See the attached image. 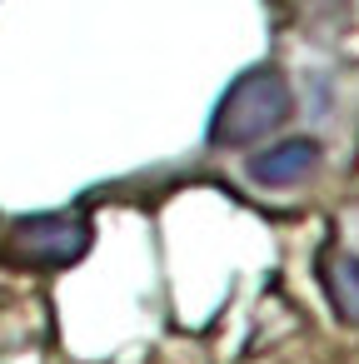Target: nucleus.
I'll return each instance as SVG.
<instances>
[{
    "label": "nucleus",
    "instance_id": "1",
    "mask_svg": "<svg viewBox=\"0 0 359 364\" xmlns=\"http://www.w3.org/2000/svg\"><path fill=\"white\" fill-rule=\"evenodd\" d=\"M294 110V90L289 80L274 70V65H254L245 70L215 105L210 115V145L220 150H240V145H254L264 135H274Z\"/></svg>",
    "mask_w": 359,
    "mask_h": 364
},
{
    "label": "nucleus",
    "instance_id": "2",
    "mask_svg": "<svg viewBox=\"0 0 359 364\" xmlns=\"http://www.w3.org/2000/svg\"><path fill=\"white\" fill-rule=\"evenodd\" d=\"M90 250V225L80 215H26L11 225V259L21 264H75Z\"/></svg>",
    "mask_w": 359,
    "mask_h": 364
},
{
    "label": "nucleus",
    "instance_id": "3",
    "mask_svg": "<svg viewBox=\"0 0 359 364\" xmlns=\"http://www.w3.org/2000/svg\"><path fill=\"white\" fill-rule=\"evenodd\" d=\"M319 170V145L309 135H294V140H279L269 150H259L250 160V180L259 190H289V185H304L309 175Z\"/></svg>",
    "mask_w": 359,
    "mask_h": 364
},
{
    "label": "nucleus",
    "instance_id": "4",
    "mask_svg": "<svg viewBox=\"0 0 359 364\" xmlns=\"http://www.w3.org/2000/svg\"><path fill=\"white\" fill-rule=\"evenodd\" d=\"M319 274H324V294H329L334 314L344 324H359V255L329 250L324 264H319Z\"/></svg>",
    "mask_w": 359,
    "mask_h": 364
}]
</instances>
